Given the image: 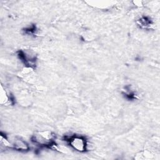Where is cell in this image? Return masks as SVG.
<instances>
[{"instance_id": "1", "label": "cell", "mask_w": 160, "mask_h": 160, "mask_svg": "<svg viewBox=\"0 0 160 160\" xmlns=\"http://www.w3.org/2000/svg\"><path fill=\"white\" fill-rule=\"evenodd\" d=\"M32 141L41 147L52 148L55 146V135L49 131H42L32 136Z\"/></svg>"}, {"instance_id": "2", "label": "cell", "mask_w": 160, "mask_h": 160, "mask_svg": "<svg viewBox=\"0 0 160 160\" xmlns=\"http://www.w3.org/2000/svg\"><path fill=\"white\" fill-rule=\"evenodd\" d=\"M64 140L71 148L77 151L84 152L87 150V140L82 136L77 134L66 136L64 138Z\"/></svg>"}, {"instance_id": "3", "label": "cell", "mask_w": 160, "mask_h": 160, "mask_svg": "<svg viewBox=\"0 0 160 160\" xmlns=\"http://www.w3.org/2000/svg\"><path fill=\"white\" fill-rule=\"evenodd\" d=\"M19 59L28 66V68H32L35 64L36 61V56L34 52L30 50H21L18 52Z\"/></svg>"}, {"instance_id": "4", "label": "cell", "mask_w": 160, "mask_h": 160, "mask_svg": "<svg viewBox=\"0 0 160 160\" xmlns=\"http://www.w3.org/2000/svg\"><path fill=\"white\" fill-rule=\"evenodd\" d=\"M8 139L10 142V148L19 151H27L29 149L28 144L21 138L15 136L10 139L8 138Z\"/></svg>"}, {"instance_id": "5", "label": "cell", "mask_w": 160, "mask_h": 160, "mask_svg": "<svg viewBox=\"0 0 160 160\" xmlns=\"http://www.w3.org/2000/svg\"><path fill=\"white\" fill-rule=\"evenodd\" d=\"M10 96L8 94L5 90L2 89V87H1V104H6L9 102Z\"/></svg>"}, {"instance_id": "6", "label": "cell", "mask_w": 160, "mask_h": 160, "mask_svg": "<svg viewBox=\"0 0 160 160\" xmlns=\"http://www.w3.org/2000/svg\"><path fill=\"white\" fill-rule=\"evenodd\" d=\"M138 21L140 26L144 28H148L151 25V21L146 17L141 18Z\"/></svg>"}]
</instances>
